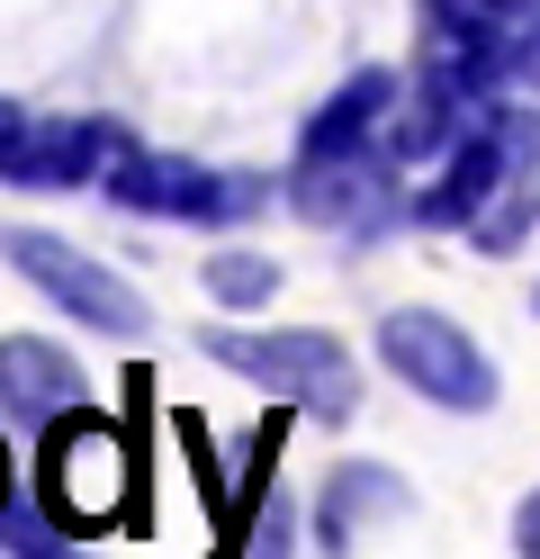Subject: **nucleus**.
Segmentation results:
<instances>
[{
	"mask_svg": "<svg viewBox=\"0 0 540 559\" xmlns=\"http://www.w3.org/2000/svg\"><path fill=\"white\" fill-rule=\"evenodd\" d=\"M199 353L216 370H235L252 379L262 397L279 406H307L324 415V425H343V415L360 406V370H351V343L343 334H324V325H199Z\"/></svg>",
	"mask_w": 540,
	"mask_h": 559,
	"instance_id": "nucleus-1",
	"label": "nucleus"
},
{
	"mask_svg": "<svg viewBox=\"0 0 540 559\" xmlns=\"http://www.w3.org/2000/svg\"><path fill=\"white\" fill-rule=\"evenodd\" d=\"M36 487H46V514H55L63 542L108 533L127 514V497H135V451L99 406H72V415H55L36 433Z\"/></svg>",
	"mask_w": 540,
	"mask_h": 559,
	"instance_id": "nucleus-2",
	"label": "nucleus"
},
{
	"mask_svg": "<svg viewBox=\"0 0 540 559\" xmlns=\"http://www.w3.org/2000/svg\"><path fill=\"white\" fill-rule=\"evenodd\" d=\"M0 262H10L27 289H46L63 317H82L91 334H118L135 343L144 334V298L127 271H108L99 253H82L72 235H46V226H0Z\"/></svg>",
	"mask_w": 540,
	"mask_h": 559,
	"instance_id": "nucleus-3",
	"label": "nucleus"
},
{
	"mask_svg": "<svg viewBox=\"0 0 540 559\" xmlns=\"http://www.w3.org/2000/svg\"><path fill=\"white\" fill-rule=\"evenodd\" d=\"M379 361L406 379L423 406H451V415H487L495 406V361L478 353L468 325L442 317V307H387L379 317Z\"/></svg>",
	"mask_w": 540,
	"mask_h": 559,
	"instance_id": "nucleus-4",
	"label": "nucleus"
},
{
	"mask_svg": "<svg viewBox=\"0 0 540 559\" xmlns=\"http://www.w3.org/2000/svg\"><path fill=\"white\" fill-rule=\"evenodd\" d=\"M108 199L135 207V217L235 226V217H252V207H262V181L216 171V163H190V154H127V163H108Z\"/></svg>",
	"mask_w": 540,
	"mask_h": 559,
	"instance_id": "nucleus-5",
	"label": "nucleus"
},
{
	"mask_svg": "<svg viewBox=\"0 0 540 559\" xmlns=\"http://www.w3.org/2000/svg\"><path fill=\"white\" fill-rule=\"evenodd\" d=\"M396 163L387 145H370V154H343V163H298V181H288V199H298V217H315V226H334V235H351V243H370L396 207Z\"/></svg>",
	"mask_w": 540,
	"mask_h": 559,
	"instance_id": "nucleus-6",
	"label": "nucleus"
},
{
	"mask_svg": "<svg viewBox=\"0 0 540 559\" xmlns=\"http://www.w3.org/2000/svg\"><path fill=\"white\" fill-rule=\"evenodd\" d=\"M72 406H91L82 361H72L63 343H46V334H0V415H10L19 433H46Z\"/></svg>",
	"mask_w": 540,
	"mask_h": 559,
	"instance_id": "nucleus-7",
	"label": "nucleus"
},
{
	"mask_svg": "<svg viewBox=\"0 0 540 559\" xmlns=\"http://www.w3.org/2000/svg\"><path fill=\"white\" fill-rule=\"evenodd\" d=\"M406 514H415V487L396 478V469L343 461L334 478H324V497H315V550H324V559H351L379 523H406Z\"/></svg>",
	"mask_w": 540,
	"mask_h": 559,
	"instance_id": "nucleus-8",
	"label": "nucleus"
},
{
	"mask_svg": "<svg viewBox=\"0 0 540 559\" xmlns=\"http://www.w3.org/2000/svg\"><path fill=\"white\" fill-rule=\"evenodd\" d=\"M396 109H406V82H396L387 63H360V73H351V82H343V91L307 118L298 163H343V154H370L379 135L396 127Z\"/></svg>",
	"mask_w": 540,
	"mask_h": 559,
	"instance_id": "nucleus-9",
	"label": "nucleus"
},
{
	"mask_svg": "<svg viewBox=\"0 0 540 559\" xmlns=\"http://www.w3.org/2000/svg\"><path fill=\"white\" fill-rule=\"evenodd\" d=\"M108 154H118V127L46 118V127H27V145H19V163L0 171V181H19V190H91V181H108Z\"/></svg>",
	"mask_w": 540,
	"mask_h": 559,
	"instance_id": "nucleus-10",
	"label": "nucleus"
},
{
	"mask_svg": "<svg viewBox=\"0 0 540 559\" xmlns=\"http://www.w3.org/2000/svg\"><path fill=\"white\" fill-rule=\"evenodd\" d=\"M504 171H514V163L495 154V135H487V127H468L459 145L442 154V171H432V181L406 199V217H415V226H468V217H478V207L495 199Z\"/></svg>",
	"mask_w": 540,
	"mask_h": 559,
	"instance_id": "nucleus-11",
	"label": "nucleus"
},
{
	"mask_svg": "<svg viewBox=\"0 0 540 559\" xmlns=\"http://www.w3.org/2000/svg\"><path fill=\"white\" fill-rule=\"evenodd\" d=\"M531 226H540V171H504L495 199L468 217V243H478V253H514Z\"/></svg>",
	"mask_w": 540,
	"mask_h": 559,
	"instance_id": "nucleus-12",
	"label": "nucleus"
},
{
	"mask_svg": "<svg viewBox=\"0 0 540 559\" xmlns=\"http://www.w3.org/2000/svg\"><path fill=\"white\" fill-rule=\"evenodd\" d=\"M207 298L216 307H271L279 298V262L271 253H235V243H226V253H207Z\"/></svg>",
	"mask_w": 540,
	"mask_h": 559,
	"instance_id": "nucleus-13",
	"label": "nucleus"
},
{
	"mask_svg": "<svg viewBox=\"0 0 540 559\" xmlns=\"http://www.w3.org/2000/svg\"><path fill=\"white\" fill-rule=\"evenodd\" d=\"M288 533H298V506H271V514H262V533H252V550H243V559H288Z\"/></svg>",
	"mask_w": 540,
	"mask_h": 559,
	"instance_id": "nucleus-14",
	"label": "nucleus"
},
{
	"mask_svg": "<svg viewBox=\"0 0 540 559\" xmlns=\"http://www.w3.org/2000/svg\"><path fill=\"white\" fill-rule=\"evenodd\" d=\"M451 10H468V19H495V27H514V19H531L540 0H451Z\"/></svg>",
	"mask_w": 540,
	"mask_h": 559,
	"instance_id": "nucleus-15",
	"label": "nucleus"
},
{
	"mask_svg": "<svg viewBox=\"0 0 540 559\" xmlns=\"http://www.w3.org/2000/svg\"><path fill=\"white\" fill-rule=\"evenodd\" d=\"M27 127H36V118H19V99H0V171L19 163V145H27Z\"/></svg>",
	"mask_w": 540,
	"mask_h": 559,
	"instance_id": "nucleus-16",
	"label": "nucleus"
},
{
	"mask_svg": "<svg viewBox=\"0 0 540 559\" xmlns=\"http://www.w3.org/2000/svg\"><path fill=\"white\" fill-rule=\"evenodd\" d=\"M514 550H523V559H540V487L514 506Z\"/></svg>",
	"mask_w": 540,
	"mask_h": 559,
	"instance_id": "nucleus-17",
	"label": "nucleus"
},
{
	"mask_svg": "<svg viewBox=\"0 0 540 559\" xmlns=\"http://www.w3.org/2000/svg\"><path fill=\"white\" fill-rule=\"evenodd\" d=\"M10 497H19V461H10V442H0V514H10Z\"/></svg>",
	"mask_w": 540,
	"mask_h": 559,
	"instance_id": "nucleus-18",
	"label": "nucleus"
},
{
	"mask_svg": "<svg viewBox=\"0 0 540 559\" xmlns=\"http://www.w3.org/2000/svg\"><path fill=\"white\" fill-rule=\"evenodd\" d=\"M531 317H540V289H531Z\"/></svg>",
	"mask_w": 540,
	"mask_h": 559,
	"instance_id": "nucleus-19",
	"label": "nucleus"
}]
</instances>
